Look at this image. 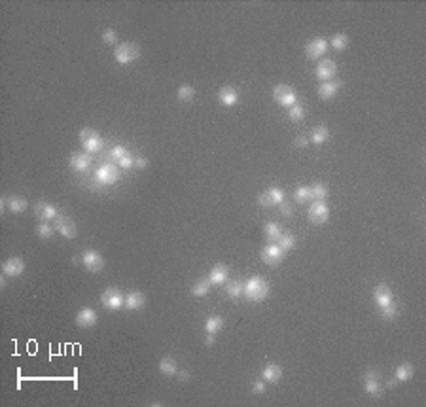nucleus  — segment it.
Segmentation results:
<instances>
[{
	"label": "nucleus",
	"mask_w": 426,
	"mask_h": 407,
	"mask_svg": "<svg viewBox=\"0 0 426 407\" xmlns=\"http://www.w3.org/2000/svg\"><path fill=\"white\" fill-rule=\"evenodd\" d=\"M269 296V284L262 277H250L245 282V298L248 301H264Z\"/></svg>",
	"instance_id": "obj_1"
},
{
	"label": "nucleus",
	"mask_w": 426,
	"mask_h": 407,
	"mask_svg": "<svg viewBox=\"0 0 426 407\" xmlns=\"http://www.w3.org/2000/svg\"><path fill=\"white\" fill-rule=\"evenodd\" d=\"M140 57V48L139 44L135 42H123L119 44L114 51V59H116L119 64H131L135 63Z\"/></svg>",
	"instance_id": "obj_2"
},
{
	"label": "nucleus",
	"mask_w": 426,
	"mask_h": 407,
	"mask_svg": "<svg viewBox=\"0 0 426 407\" xmlns=\"http://www.w3.org/2000/svg\"><path fill=\"white\" fill-rule=\"evenodd\" d=\"M93 178L101 186H112V184H116L119 180V169H117L116 165H112V163H105V165H101L95 171Z\"/></svg>",
	"instance_id": "obj_3"
},
{
	"label": "nucleus",
	"mask_w": 426,
	"mask_h": 407,
	"mask_svg": "<svg viewBox=\"0 0 426 407\" xmlns=\"http://www.w3.org/2000/svg\"><path fill=\"white\" fill-rule=\"evenodd\" d=\"M80 142H82V146H84V150L87 152V153H95V152L101 150L103 144H105L103 139L99 137V133L89 127H85L80 131Z\"/></svg>",
	"instance_id": "obj_4"
},
{
	"label": "nucleus",
	"mask_w": 426,
	"mask_h": 407,
	"mask_svg": "<svg viewBox=\"0 0 426 407\" xmlns=\"http://www.w3.org/2000/svg\"><path fill=\"white\" fill-rule=\"evenodd\" d=\"M125 296L117 288H106L101 296V305L108 309V311H117L119 307H123Z\"/></svg>",
	"instance_id": "obj_5"
},
{
	"label": "nucleus",
	"mask_w": 426,
	"mask_h": 407,
	"mask_svg": "<svg viewBox=\"0 0 426 407\" xmlns=\"http://www.w3.org/2000/svg\"><path fill=\"white\" fill-rule=\"evenodd\" d=\"M273 99L277 101L280 106H286V108L294 106V104L298 102L296 91L290 86H286V84H278V86L273 89Z\"/></svg>",
	"instance_id": "obj_6"
},
{
	"label": "nucleus",
	"mask_w": 426,
	"mask_h": 407,
	"mask_svg": "<svg viewBox=\"0 0 426 407\" xmlns=\"http://www.w3.org/2000/svg\"><path fill=\"white\" fill-rule=\"evenodd\" d=\"M330 218V208L324 201H313V204L309 206V220L311 224L315 225H322L328 222Z\"/></svg>",
	"instance_id": "obj_7"
},
{
	"label": "nucleus",
	"mask_w": 426,
	"mask_h": 407,
	"mask_svg": "<svg viewBox=\"0 0 426 407\" xmlns=\"http://www.w3.org/2000/svg\"><path fill=\"white\" fill-rule=\"evenodd\" d=\"M284 254H286V252L278 247L277 243H269V245L262 250V259L266 261L267 265H273V267H275V265H278V263L284 259Z\"/></svg>",
	"instance_id": "obj_8"
},
{
	"label": "nucleus",
	"mask_w": 426,
	"mask_h": 407,
	"mask_svg": "<svg viewBox=\"0 0 426 407\" xmlns=\"http://www.w3.org/2000/svg\"><path fill=\"white\" fill-rule=\"evenodd\" d=\"M82 263L85 265L87 271L99 273V271L105 269V257L101 256L99 252H95V250H85L84 254H82Z\"/></svg>",
	"instance_id": "obj_9"
},
{
	"label": "nucleus",
	"mask_w": 426,
	"mask_h": 407,
	"mask_svg": "<svg viewBox=\"0 0 426 407\" xmlns=\"http://www.w3.org/2000/svg\"><path fill=\"white\" fill-rule=\"evenodd\" d=\"M258 203L262 206H273V204L284 203V192L280 188H269L258 197Z\"/></svg>",
	"instance_id": "obj_10"
},
{
	"label": "nucleus",
	"mask_w": 426,
	"mask_h": 407,
	"mask_svg": "<svg viewBox=\"0 0 426 407\" xmlns=\"http://www.w3.org/2000/svg\"><path fill=\"white\" fill-rule=\"evenodd\" d=\"M315 74H317V78H319L320 82H330L337 74V64H335V61H331V59H324V61L319 63Z\"/></svg>",
	"instance_id": "obj_11"
},
{
	"label": "nucleus",
	"mask_w": 426,
	"mask_h": 407,
	"mask_svg": "<svg viewBox=\"0 0 426 407\" xmlns=\"http://www.w3.org/2000/svg\"><path fill=\"white\" fill-rule=\"evenodd\" d=\"M328 51V42L324 40V38H315V40H311L307 44V48H305V55L313 59V61H319L322 55Z\"/></svg>",
	"instance_id": "obj_12"
},
{
	"label": "nucleus",
	"mask_w": 426,
	"mask_h": 407,
	"mask_svg": "<svg viewBox=\"0 0 426 407\" xmlns=\"http://www.w3.org/2000/svg\"><path fill=\"white\" fill-rule=\"evenodd\" d=\"M55 229H57L64 239H74L76 233H78L74 222H72L68 216H63V214L55 220Z\"/></svg>",
	"instance_id": "obj_13"
},
{
	"label": "nucleus",
	"mask_w": 426,
	"mask_h": 407,
	"mask_svg": "<svg viewBox=\"0 0 426 407\" xmlns=\"http://www.w3.org/2000/svg\"><path fill=\"white\" fill-rule=\"evenodd\" d=\"M364 390H366V394H370V396H381L383 388H381V383H379V375H377V371H373V369L366 371Z\"/></svg>",
	"instance_id": "obj_14"
},
{
	"label": "nucleus",
	"mask_w": 426,
	"mask_h": 407,
	"mask_svg": "<svg viewBox=\"0 0 426 407\" xmlns=\"http://www.w3.org/2000/svg\"><path fill=\"white\" fill-rule=\"evenodd\" d=\"M34 214L38 216L40 220H44V222H50V220H57L59 218V210L55 208L53 204H50V203H46V201H40V203H36L34 204Z\"/></svg>",
	"instance_id": "obj_15"
},
{
	"label": "nucleus",
	"mask_w": 426,
	"mask_h": 407,
	"mask_svg": "<svg viewBox=\"0 0 426 407\" xmlns=\"http://www.w3.org/2000/svg\"><path fill=\"white\" fill-rule=\"evenodd\" d=\"M373 300H375V305L379 307V309H383L386 307L388 303H392L394 301V296H392V290L388 288L386 284H379L375 292H373Z\"/></svg>",
	"instance_id": "obj_16"
},
{
	"label": "nucleus",
	"mask_w": 426,
	"mask_h": 407,
	"mask_svg": "<svg viewBox=\"0 0 426 407\" xmlns=\"http://www.w3.org/2000/svg\"><path fill=\"white\" fill-rule=\"evenodd\" d=\"M91 165H93V159H91V155L87 152L85 153H74L70 157V169L76 172H87L91 169Z\"/></svg>",
	"instance_id": "obj_17"
},
{
	"label": "nucleus",
	"mask_w": 426,
	"mask_h": 407,
	"mask_svg": "<svg viewBox=\"0 0 426 407\" xmlns=\"http://www.w3.org/2000/svg\"><path fill=\"white\" fill-rule=\"evenodd\" d=\"M23 271H25V261L21 257H10L2 263V273L6 277H19Z\"/></svg>",
	"instance_id": "obj_18"
},
{
	"label": "nucleus",
	"mask_w": 426,
	"mask_h": 407,
	"mask_svg": "<svg viewBox=\"0 0 426 407\" xmlns=\"http://www.w3.org/2000/svg\"><path fill=\"white\" fill-rule=\"evenodd\" d=\"M76 324L80 328H91L97 324V312L91 307H84L80 309V312L76 314Z\"/></svg>",
	"instance_id": "obj_19"
},
{
	"label": "nucleus",
	"mask_w": 426,
	"mask_h": 407,
	"mask_svg": "<svg viewBox=\"0 0 426 407\" xmlns=\"http://www.w3.org/2000/svg\"><path fill=\"white\" fill-rule=\"evenodd\" d=\"M218 99H220V102H222L224 106H235V104L239 102V93H237L235 87L225 86L218 91Z\"/></svg>",
	"instance_id": "obj_20"
},
{
	"label": "nucleus",
	"mask_w": 426,
	"mask_h": 407,
	"mask_svg": "<svg viewBox=\"0 0 426 407\" xmlns=\"http://www.w3.org/2000/svg\"><path fill=\"white\" fill-rule=\"evenodd\" d=\"M341 87V82L337 80H330V82H322L319 87V95L320 99H324V101H330L331 97L335 95L337 91H339Z\"/></svg>",
	"instance_id": "obj_21"
},
{
	"label": "nucleus",
	"mask_w": 426,
	"mask_h": 407,
	"mask_svg": "<svg viewBox=\"0 0 426 407\" xmlns=\"http://www.w3.org/2000/svg\"><path fill=\"white\" fill-rule=\"evenodd\" d=\"M144 301H146L144 294H140V292H129V294H125L123 305L127 307L129 311H137V309H140L144 305Z\"/></svg>",
	"instance_id": "obj_22"
},
{
	"label": "nucleus",
	"mask_w": 426,
	"mask_h": 407,
	"mask_svg": "<svg viewBox=\"0 0 426 407\" xmlns=\"http://www.w3.org/2000/svg\"><path fill=\"white\" fill-rule=\"evenodd\" d=\"M27 206H29V203H27V199H25V197H17V195H13V197H8V199H6V208H8L10 212H13V214L25 212V210H27Z\"/></svg>",
	"instance_id": "obj_23"
},
{
	"label": "nucleus",
	"mask_w": 426,
	"mask_h": 407,
	"mask_svg": "<svg viewBox=\"0 0 426 407\" xmlns=\"http://www.w3.org/2000/svg\"><path fill=\"white\" fill-rule=\"evenodd\" d=\"M262 377H264V381L266 383H277L278 379L282 377V367L277 364H269L264 367V371H262Z\"/></svg>",
	"instance_id": "obj_24"
},
{
	"label": "nucleus",
	"mask_w": 426,
	"mask_h": 407,
	"mask_svg": "<svg viewBox=\"0 0 426 407\" xmlns=\"http://www.w3.org/2000/svg\"><path fill=\"white\" fill-rule=\"evenodd\" d=\"M211 286H213L211 279H209V277H203V279H199L192 286V294L195 298H205V296L211 292Z\"/></svg>",
	"instance_id": "obj_25"
},
{
	"label": "nucleus",
	"mask_w": 426,
	"mask_h": 407,
	"mask_svg": "<svg viewBox=\"0 0 426 407\" xmlns=\"http://www.w3.org/2000/svg\"><path fill=\"white\" fill-rule=\"evenodd\" d=\"M222 328H224V318L218 316V314H213V316H209V318L205 320V330H207V333H214V335H216Z\"/></svg>",
	"instance_id": "obj_26"
},
{
	"label": "nucleus",
	"mask_w": 426,
	"mask_h": 407,
	"mask_svg": "<svg viewBox=\"0 0 426 407\" xmlns=\"http://www.w3.org/2000/svg\"><path fill=\"white\" fill-rule=\"evenodd\" d=\"M330 139V131L328 127H324V125H319V127H315L311 131V142L313 144H324L326 140Z\"/></svg>",
	"instance_id": "obj_27"
},
{
	"label": "nucleus",
	"mask_w": 426,
	"mask_h": 407,
	"mask_svg": "<svg viewBox=\"0 0 426 407\" xmlns=\"http://www.w3.org/2000/svg\"><path fill=\"white\" fill-rule=\"evenodd\" d=\"M160 371L163 373V375H167V377L176 375V371H178V367H176V362H174V360H172L170 356H165V358H161Z\"/></svg>",
	"instance_id": "obj_28"
},
{
	"label": "nucleus",
	"mask_w": 426,
	"mask_h": 407,
	"mask_svg": "<svg viewBox=\"0 0 426 407\" xmlns=\"http://www.w3.org/2000/svg\"><path fill=\"white\" fill-rule=\"evenodd\" d=\"M225 292H227V296H229L231 300H237V298H241V296L245 294V282H243V280H231V282L225 286Z\"/></svg>",
	"instance_id": "obj_29"
},
{
	"label": "nucleus",
	"mask_w": 426,
	"mask_h": 407,
	"mask_svg": "<svg viewBox=\"0 0 426 407\" xmlns=\"http://www.w3.org/2000/svg\"><path fill=\"white\" fill-rule=\"evenodd\" d=\"M277 245L282 248L284 252H290L292 248L296 247V237H294V233H290V231H282L280 237H278Z\"/></svg>",
	"instance_id": "obj_30"
},
{
	"label": "nucleus",
	"mask_w": 426,
	"mask_h": 407,
	"mask_svg": "<svg viewBox=\"0 0 426 407\" xmlns=\"http://www.w3.org/2000/svg\"><path fill=\"white\" fill-rule=\"evenodd\" d=\"M311 190V201H326L328 197V186L324 184H313L309 186Z\"/></svg>",
	"instance_id": "obj_31"
},
{
	"label": "nucleus",
	"mask_w": 426,
	"mask_h": 407,
	"mask_svg": "<svg viewBox=\"0 0 426 407\" xmlns=\"http://www.w3.org/2000/svg\"><path fill=\"white\" fill-rule=\"evenodd\" d=\"M209 279H211L213 284H224L225 280H227V269L224 265H214L211 275H209Z\"/></svg>",
	"instance_id": "obj_32"
},
{
	"label": "nucleus",
	"mask_w": 426,
	"mask_h": 407,
	"mask_svg": "<svg viewBox=\"0 0 426 407\" xmlns=\"http://www.w3.org/2000/svg\"><path fill=\"white\" fill-rule=\"evenodd\" d=\"M413 373H415V369H413V365L411 364H400L396 367V379L402 381V383L409 381V379L413 377Z\"/></svg>",
	"instance_id": "obj_33"
},
{
	"label": "nucleus",
	"mask_w": 426,
	"mask_h": 407,
	"mask_svg": "<svg viewBox=\"0 0 426 407\" xmlns=\"http://www.w3.org/2000/svg\"><path fill=\"white\" fill-rule=\"evenodd\" d=\"M280 233H282V227H280L277 222H269V224H266V237L269 243H277Z\"/></svg>",
	"instance_id": "obj_34"
},
{
	"label": "nucleus",
	"mask_w": 426,
	"mask_h": 407,
	"mask_svg": "<svg viewBox=\"0 0 426 407\" xmlns=\"http://www.w3.org/2000/svg\"><path fill=\"white\" fill-rule=\"evenodd\" d=\"M294 199H296V203H299V204L309 203L311 201L309 186H299V188H296V192H294Z\"/></svg>",
	"instance_id": "obj_35"
},
{
	"label": "nucleus",
	"mask_w": 426,
	"mask_h": 407,
	"mask_svg": "<svg viewBox=\"0 0 426 407\" xmlns=\"http://www.w3.org/2000/svg\"><path fill=\"white\" fill-rule=\"evenodd\" d=\"M288 116H290V119H292V121H301V119L305 118V106H303L301 102H296L294 106H290Z\"/></svg>",
	"instance_id": "obj_36"
},
{
	"label": "nucleus",
	"mask_w": 426,
	"mask_h": 407,
	"mask_svg": "<svg viewBox=\"0 0 426 407\" xmlns=\"http://www.w3.org/2000/svg\"><path fill=\"white\" fill-rule=\"evenodd\" d=\"M347 46H349V36H347V34H335V36L331 38V48L337 50V51L347 50Z\"/></svg>",
	"instance_id": "obj_37"
},
{
	"label": "nucleus",
	"mask_w": 426,
	"mask_h": 407,
	"mask_svg": "<svg viewBox=\"0 0 426 407\" xmlns=\"http://www.w3.org/2000/svg\"><path fill=\"white\" fill-rule=\"evenodd\" d=\"M176 95H178V99H180V101L188 102V101H192L193 97H195V87L180 86V87H178V91H176Z\"/></svg>",
	"instance_id": "obj_38"
},
{
	"label": "nucleus",
	"mask_w": 426,
	"mask_h": 407,
	"mask_svg": "<svg viewBox=\"0 0 426 407\" xmlns=\"http://www.w3.org/2000/svg\"><path fill=\"white\" fill-rule=\"evenodd\" d=\"M36 233L40 239H52L53 237V227L48 224V222H42V224H38L36 227Z\"/></svg>",
	"instance_id": "obj_39"
},
{
	"label": "nucleus",
	"mask_w": 426,
	"mask_h": 407,
	"mask_svg": "<svg viewBox=\"0 0 426 407\" xmlns=\"http://www.w3.org/2000/svg\"><path fill=\"white\" fill-rule=\"evenodd\" d=\"M381 316H383V318H386V320H392V318H396V316H398V307H396L394 301H392V303H388L386 307H383V309H381Z\"/></svg>",
	"instance_id": "obj_40"
},
{
	"label": "nucleus",
	"mask_w": 426,
	"mask_h": 407,
	"mask_svg": "<svg viewBox=\"0 0 426 407\" xmlns=\"http://www.w3.org/2000/svg\"><path fill=\"white\" fill-rule=\"evenodd\" d=\"M127 148H123V146H114L112 150H110V159L112 161H116V163H119L121 161V157L127 153Z\"/></svg>",
	"instance_id": "obj_41"
},
{
	"label": "nucleus",
	"mask_w": 426,
	"mask_h": 407,
	"mask_svg": "<svg viewBox=\"0 0 426 407\" xmlns=\"http://www.w3.org/2000/svg\"><path fill=\"white\" fill-rule=\"evenodd\" d=\"M117 165H119L121 169H131V167L135 165V155H133L131 152H127V153H125V155L121 157V161H119Z\"/></svg>",
	"instance_id": "obj_42"
},
{
	"label": "nucleus",
	"mask_w": 426,
	"mask_h": 407,
	"mask_svg": "<svg viewBox=\"0 0 426 407\" xmlns=\"http://www.w3.org/2000/svg\"><path fill=\"white\" fill-rule=\"evenodd\" d=\"M117 40V32L114 29H106L103 32V42L105 44H116Z\"/></svg>",
	"instance_id": "obj_43"
},
{
	"label": "nucleus",
	"mask_w": 426,
	"mask_h": 407,
	"mask_svg": "<svg viewBox=\"0 0 426 407\" xmlns=\"http://www.w3.org/2000/svg\"><path fill=\"white\" fill-rule=\"evenodd\" d=\"M252 386H254L252 390H254L256 394H264V392H266V383H264V381H256Z\"/></svg>",
	"instance_id": "obj_44"
},
{
	"label": "nucleus",
	"mask_w": 426,
	"mask_h": 407,
	"mask_svg": "<svg viewBox=\"0 0 426 407\" xmlns=\"http://www.w3.org/2000/svg\"><path fill=\"white\" fill-rule=\"evenodd\" d=\"M135 167H139V169H146V167H148V159H146V157H142V155L135 157Z\"/></svg>",
	"instance_id": "obj_45"
},
{
	"label": "nucleus",
	"mask_w": 426,
	"mask_h": 407,
	"mask_svg": "<svg viewBox=\"0 0 426 407\" xmlns=\"http://www.w3.org/2000/svg\"><path fill=\"white\" fill-rule=\"evenodd\" d=\"M278 206H280V210H282V214H284V216H290V214H292V206H288V204H284V203L278 204Z\"/></svg>",
	"instance_id": "obj_46"
},
{
	"label": "nucleus",
	"mask_w": 426,
	"mask_h": 407,
	"mask_svg": "<svg viewBox=\"0 0 426 407\" xmlns=\"http://www.w3.org/2000/svg\"><path fill=\"white\" fill-rule=\"evenodd\" d=\"M307 142H309V140L305 139V137H298V139H296V146L303 148V146H307Z\"/></svg>",
	"instance_id": "obj_47"
},
{
	"label": "nucleus",
	"mask_w": 426,
	"mask_h": 407,
	"mask_svg": "<svg viewBox=\"0 0 426 407\" xmlns=\"http://www.w3.org/2000/svg\"><path fill=\"white\" fill-rule=\"evenodd\" d=\"M176 375H178L180 381H188V379H190V373H188L186 369H184V371H176Z\"/></svg>",
	"instance_id": "obj_48"
},
{
	"label": "nucleus",
	"mask_w": 426,
	"mask_h": 407,
	"mask_svg": "<svg viewBox=\"0 0 426 407\" xmlns=\"http://www.w3.org/2000/svg\"><path fill=\"white\" fill-rule=\"evenodd\" d=\"M205 343L209 345V347L214 343V333H207V341H205Z\"/></svg>",
	"instance_id": "obj_49"
}]
</instances>
